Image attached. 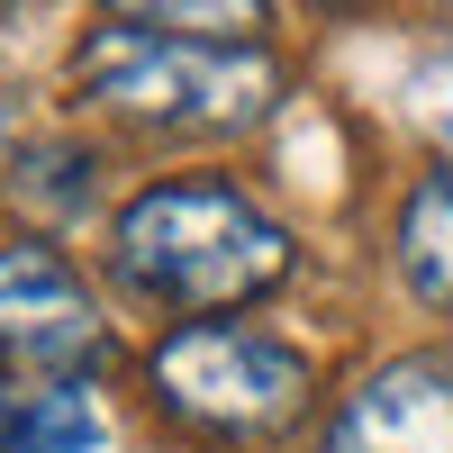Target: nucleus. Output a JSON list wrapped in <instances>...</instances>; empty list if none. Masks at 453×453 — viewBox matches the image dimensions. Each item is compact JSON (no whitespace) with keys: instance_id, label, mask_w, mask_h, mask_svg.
Segmentation results:
<instances>
[{"instance_id":"nucleus-6","label":"nucleus","mask_w":453,"mask_h":453,"mask_svg":"<svg viewBox=\"0 0 453 453\" xmlns=\"http://www.w3.org/2000/svg\"><path fill=\"white\" fill-rule=\"evenodd\" d=\"M100 418L64 381H0V453H91Z\"/></svg>"},{"instance_id":"nucleus-1","label":"nucleus","mask_w":453,"mask_h":453,"mask_svg":"<svg viewBox=\"0 0 453 453\" xmlns=\"http://www.w3.org/2000/svg\"><path fill=\"white\" fill-rule=\"evenodd\" d=\"M109 263L145 309H245V299L290 281V236L263 218L236 181H155L109 226Z\"/></svg>"},{"instance_id":"nucleus-3","label":"nucleus","mask_w":453,"mask_h":453,"mask_svg":"<svg viewBox=\"0 0 453 453\" xmlns=\"http://www.w3.org/2000/svg\"><path fill=\"white\" fill-rule=\"evenodd\" d=\"M155 399L200 435H281L309 408V363L299 345L263 326H226V318H191L155 345Z\"/></svg>"},{"instance_id":"nucleus-5","label":"nucleus","mask_w":453,"mask_h":453,"mask_svg":"<svg viewBox=\"0 0 453 453\" xmlns=\"http://www.w3.org/2000/svg\"><path fill=\"white\" fill-rule=\"evenodd\" d=\"M318 453H453V372L426 354L381 363L372 381L345 390Z\"/></svg>"},{"instance_id":"nucleus-8","label":"nucleus","mask_w":453,"mask_h":453,"mask_svg":"<svg viewBox=\"0 0 453 453\" xmlns=\"http://www.w3.org/2000/svg\"><path fill=\"white\" fill-rule=\"evenodd\" d=\"M100 10L136 27H173V36H226V46H263V27H273L263 0H100Z\"/></svg>"},{"instance_id":"nucleus-2","label":"nucleus","mask_w":453,"mask_h":453,"mask_svg":"<svg viewBox=\"0 0 453 453\" xmlns=\"http://www.w3.org/2000/svg\"><path fill=\"white\" fill-rule=\"evenodd\" d=\"M73 91L155 136H245L281 109V64L263 46H226V36L109 19L73 46Z\"/></svg>"},{"instance_id":"nucleus-7","label":"nucleus","mask_w":453,"mask_h":453,"mask_svg":"<svg viewBox=\"0 0 453 453\" xmlns=\"http://www.w3.org/2000/svg\"><path fill=\"white\" fill-rule=\"evenodd\" d=\"M399 273L426 309H453V164L426 173L399 209Z\"/></svg>"},{"instance_id":"nucleus-4","label":"nucleus","mask_w":453,"mask_h":453,"mask_svg":"<svg viewBox=\"0 0 453 453\" xmlns=\"http://www.w3.org/2000/svg\"><path fill=\"white\" fill-rule=\"evenodd\" d=\"M100 354H109V318L91 309L82 273L55 245H0V381L91 390Z\"/></svg>"}]
</instances>
